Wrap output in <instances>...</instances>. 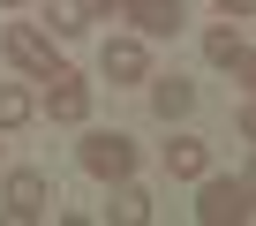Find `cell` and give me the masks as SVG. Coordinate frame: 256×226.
I'll list each match as a JSON object with an SVG mask.
<instances>
[{
  "label": "cell",
  "mask_w": 256,
  "mask_h": 226,
  "mask_svg": "<svg viewBox=\"0 0 256 226\" xmlns=\"http://www.w3.org/2000/svg\"><path fill=\"white\" fill-rule=\"evenodd\" d=\"M0 53H8V60H16V76H30V83H46V76L60 68L53 30H38V23H8V30H0Z\"/></svg>",
  "instance_id": "1"
},
{
  "label": "cell",
  "mask_w": 256,
  "mask_h": 226,
  "mask_svg": "<svg viewBox=\"0 0 256 226\" xmlns=\"http://www.w3.org/2000/svg\"><path fill=\"white\" fill-rule=\"evenodd\" d=\"M196 218H204V226H241V218H256V188H248V181H218V174H204V188H196Z\"/></svg>",
  "instance_id": "2"
},
{
  "label": "cell",
  "mask_w": 256,
  "mask_h": 226,
  "mask_svg": "<svg viewBox=\"0 0 256 226\" xmlns=\"http://www.w3.org/2000/svg\"><path fill=\"white\" fill-rule=\"evenodd\" d=\"M76 158H83L90 181H120V174H136V136H120V128H90Z\"/></svg>",
  "instance_id": "3"
},
{
  "label": "cell",
  "mask_w": 256,
  "mask_h": 226,
  "mask_svg": "<svg viewBox=\"0 0 256 226\" xmlns=\"http://www.w3.org/2000/svg\"><path fill=\"white\" fill-rule=\"evenodd\" d=\"M46 211H53V181L38 166H16L0 181V218H46Z\"/></svg>",
  "instance_id": "4"
},
{
  "label": "cell",
  "mask_w": 256,
  "mask_h": 226,
  "mask_svg": "<svg viewBox=\"0 0 256 226\" xmlns=\"http://www.w3.org/2000/svg\"><path fill=\"white\" fill-rule=\"evenodd\" d=\"M46 113H53L60 128H83V121H90V83H83L76 68H53V76H46Z\"/></svg>",
  "instance_id": "5"
},
{
  "label": "cell",
  "mask_w": 256,
  "mask_h": 226,
  "mask_svg": "<svg viewBox=\"0 0 256 226\" xmlns=\"http://www.w3.org/2000/svg\"><path fill=\"white\" fill-rule=\"evenodd\" d=\"M120 23H136V38H181L188 8L181 0H120Z\"/></svg>",
  "instance_id": "6"
},
{
  "label": "cell",
  "mask_w": 256,
  "mask_h": 226,
  "mask_svg": "<svg viewBox=\"0 0 256 226\" xmlns=\"http://www.w3.org/2000/svg\"><path fill=\"white\" fill-rule=\"evenodd\" d=\"M98 76H106V83H151V46H144V38H106Z\"/></svg>",
  "instance_id": "7"
},
{
  "label": "cell",
  "mask_w": 256,
  "mask_h": 226,
  "mask_svg": "<svg viewBox=\"0 0 256 226\" xmlns=\"http://www.w3.org/2000/svg\"><path fill=\"white\" fill-rule=\"evenodd\" d=\"M106 188H113L106 218H120V226H144V218H151V188H136V174H120V181H106Z\"/></svg>",
  "instance_id": "8"
},
{
  "label": "cell",
  "mask_w": 256,
  "mask_h": 226,
  "mask_svg": "<svg viewBox=\"0 0 256 226\" xmlns=\"http://www.w3.org/2000/svg\"><path fill=\"white\" fill-rule=\"evenodd\" d=\"M188 106H196V83L188 76H151V113H158V121H181Z\"/></svg>",
  "instance_id": "9"
},
{
  "label": "cell",
  "mask_w": 256,
  "mask_h": 226,
  "mask_svg": "<svg viewBox=\"0 0 256 226\" xmlns=\"http://www.w3.org/2000/svg\"><path fill=\"white\" fill-rule=\"evenodd\" d=\"M166 174H174V181H204V174H211V144L174 136V144H166Z\"/></svg>",
  "instance_id": "10"
},
{
  "label": "cell",
  "mask_w": 256,
  "mask_h": 226,
  "mask_svg": "<svg viewBox=\"0 0 256 226\" xmlns=\"http://www.w3.org/2000/svg\"><path fill=\"white\" fill-rule=\"evenodd\" d=\"M38 121V98L23 90V83H0V136H16V128H30Z\"/></svg>",
  "instance_id": "11"
},
{
  "label": "cell",
  "mask_w": 256,
  "mask_h": 226,
  "mask_svg": "<svg viewBox=\"0 0 256 226\" xmlns=\"http://www.w3.org/2000/svg\"><path fill=\"white\" fill-rule=\"evenodd\" d=\"M46 30L53 38H83L90 30V0H46Z\"/></svg>",
  "instance_id": "12"
},
{
  "label": "cell",
  "mask_w": 256,
  "mask_h": 226,
  "mask_svg": "<svg viewBox=\"0 0 256 226\" xmlns=\"http://www.w3.org/2000/svg\"><path fill=\"white\" fill-rule=\"evenodd\" d=\"M241 53H248V46H241L234 23H211V30H204V60H211V68H234Z\"/></svg>",
  "instance_id": "13"
},
{
  "label": "cell",
  "mask_w": 256,
  "mask_h": 226,
  "mask_svg": "<svg viewBox=\"0 0 256 226\" xmlns=\"http://www.w3.org/2000/svg\"><path fill=\"white\" fill-rule=\"evenodd\" d=\"M234 76H241V83H248V98H256V53H241V60H234Z\"/></svg>",
  "instance_id": "14"
},
{
  "label": "cell",
  "mask_w": 256,
  "mask_h": 226,
  "mask_svg": "<svg viewBox=\"0 0 256 226\" xmlns=\"http://www.w3.org/2000/svg\"><path fill=\"white\" fill-rule=\"evenodd\" d=\"M234 121H241V136H248V144H256V98H248V106H241V113H234Z\"/></svg>",
  "instance_id": "15"
},
{
  "label": "cell",
  "mask_w": 256,
  "mask_h": 226,
  "mask_svg": "<svg viewBox=\"0 0 256 226\" xmlns=\"http://www.w3.org/2000/svg\"><path fill=\"white\" fill-rule=\"evenodd\" d=\"M218 16H256V0H218Z\"/></svg>",
  "instance_id": "16"
},
{
  "label": "cell",
  "mask_w": 256,
  "mask_h": 226,
  "mask_svg": "<svg viewBox=\"0 0 256 226\" xmlns=\"http://www.w3.org/2000/svg\"><path fill=\"white\" fill-rule=\"evenodd\" d=\"M98 16H120V0H90V23H98Z\"/></svg>",
  "instance_id": "17"
},
{
  "label": "cell",
  "mask_w": 256,
  "mask_h": 226,
  "mask_svg": "<svg viewBox=\"0 0 256 226\" xmlns=\"http://www.w3.org/2000/svg\"><path fill=\"white\" fill-rule=\"evenodd\" d=\"M241 181H248V188H256V158H248V174H241Z\"/></svg>",
  "instance_id": "18"
},
{
  "label": "cell",
  "mask_w": 256,
  "mask_h": 226,
  "mask_svg": "<svg viewBox=\"0 0 256 226\" xmlns=\"http://www.w3.org/2000/svg\"><path fill=\"white\" fill-rule=\"evenodd\" d=\"M0 8H30V0H0Z\"/></svg>",
  "instance_id": "19"
},
{
  "label": "cell",
  "mask_w": 256,
  "mask_h": 226,
  "mask_svg": "<svg viewBox=\"0 0 256 226\" xmlns=\"http://www.w3.org/2000/svg\"><path fill=\"white\" fill-rule=\"evenodd\" d=\"M0 151H8V144H0Z\"/></svg>",
  "instance_id": "20"
}]
</instances>
